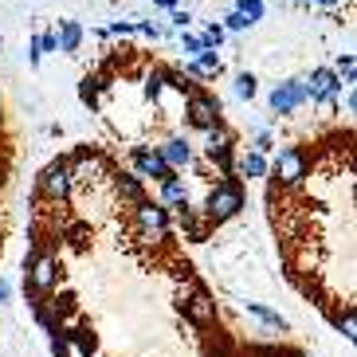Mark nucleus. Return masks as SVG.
<instances>
[{
	"label": "nucleus",
	"instance_id": "nucleus-30",
	"mask_svg": "<svg viewBox=\"0 0 357 357\" xmlns=\"http://www.w3.org/2000/svg\"><path fill=\"white\" fill-rule=\"evenodd\" d=\"M130 32H134V24H126V20L110 24V36H130Z\"/></svg>",
	"mask_w": 357,
	"mask_h": 357
},
{
	"label": "nucleus",
	"instance_id": "nucleus-11",
	"mask_svg": "<svg viewBox=\"0 0 357 357\" xmlns=\"http://www.w3.org/2000/svg\"><path fill=\"white\" fill-rule=\"evenodd\" d=\"M114 197L122 200V204H137V200H146L142 177H134V173H114Z\"/></svg>",
	"mask_w": 357,
	"mask_h": 357
},
{
	"label": "nucleus",
	"instance_id": "nucleus-20",
	"mask_svg": "<svg viewBox=\"0 0 357 357\" xmlns=\"http://www.w3.org/2000/svg\"><path fill=\"white\" fill-rule=\"evenodd\" d=\"M248 310H252L255 318H263L267 326H279V330H287V318H283V314H275V310H267L263 303H248Z\"/></svg>",
	"mask_w": 357,
	"mask_h": 357
},
{
	"label": "nucleus",
	"instance_id": "nucleus-28",
	"mask_svg": "<svg viewBox=\"0 0 357 357\" xmlns=\"http://www.w3.org/2000/svg\"><path fill=\"white\" fill-rule=\"evenodd\" d=\"M134 28H137L142 36H149V40H161V36H165V28H158L153 20H142V24H134Z\"/></svg>",
	"mask_w": 357,
	"mask_h": 357
},
{
	"label": "nucleus",
	"instance_id": "nucleus-25",
	"mask_svg": "<svg viewBox=\"0 0 357 357\" xmlns=\"http://www.w3.org/2000/svg\"><path fill=\"white\" fill-rule=\"evenodd\" d=\"M67 240H71L75 248H86V243H91V228H86V224H75V228L67 231Z\"/></svg>",
	"mask_w": 357,
	"mask_h": 357
},
{
	"label": "nucleus",
	"instance_id": "nucleus-3",
	"mask_svg": "<svg viewBox=\"0 0 357 357\" xmlns=\"http://www.w3.org/2000/svg\"><path fill=\"white\" fill-rule=\"evenodd\" d=\"M130 165L137 169V177H146V181H165L169 173H173L158 149H146V146H134V149H130Z\"/></svg>",
	"mask_w": 357,
	"mask_h": 357
},
{
	"label": "nucleus",
	"instance_id": "nucleus-14",
	"mask_svg": "<svg viewBox=\"0 0 357 357\" xmlns=\"http://www.w3.org/2000/svg\"><path fill=\"white\" fill-rule=\"evenodd\" d=\"M204 134H208V137H204V153H208V161H212V158H224V153H231V134L220 126V122H216V126H208Z\"/></svg>",
	"mask_w": 357,
	"mask_h": 357
},
{
	"label": "nucleus",
	"instance_id": "nucleus-2",
	"mask_svg": "<svg viewBox=\"0 0 357 357\" xmlns=\"http://www.w3.org/2000/svg\"><path fill=\"white\" fill-rule=\"evenodd\" d=\"M134 224L142 231V240H165L169 236V208L165 204H153V200H137L134 204Z\"/></svg>",
	"mask_w": 357,
	"mask_h": 357
},
{
	"label": "nucleus",
	"instance_id": "nucleus-10",
	"mask_svg": "<svg viewBox=\"0 0 357 357\" xmlns=\"http://www.w3.org/2000/svg\"><path fill=\"white\" fill-rule=\"evenodd\" d=\"M67 173H71V185H95L102 177V158L98 153H79L75 161H67Z\"/></svg>",
	"mask_w": 357,
	"mask_h": 357
},
{
	"label": "nucleus",
	"instance_id": "nucleus-4",
	"mask_svg": "<svg viewBox=\"0 0 357 357\" xmlns=\"http://www.w3.org/2000/svg\"><path fill=\"white\" fill-rule=\"evenodd\" d=\"M189 122L197 130H208L220 122V98L204 95V91H192L189 95Z\"/></svg>",
	"mask_w": 357,
	"mask_h": 357
},
{
	"label": "nucleus",
	"instance_id": "nucleus-32",
	"mask_svg": "<svg viewBox=\"0 0 357 357\" xmlns=\"http://www.w3.org/2000/svg\"><path fill=\"white\" fill-rule=\"evenodd\" d=\"M267 149H271V137L259 134V142H255V153H267Z\"/></svg>",
	"mask_w": 357,
	"mask_h": 357
},
{
	"label": "nucleus",
	"instance_id": "nucleus-21",
	"mask_svg": "<svg viewBox=\"0 0 357 357\" xmlns=\"http://www.w3.org/2000/svg\"><path fill=\"white\" fill-rule=\"evenodd\" d=\"M236 12L248 24H255V20H263V0H236Z\"/></svg>",
	"mask_w": 357,
	"mask_h": 357
},
{
	"label": "nucleus",
	"instance_id": "nucleus-13",
	"mask_svg": "<svg viewBox=\"0 0 357 357\" xmlns=\"http://www.w3.org/2000/svg\"><path fill=\"white\" fill-rule=\"evenodd\" d=\"M95 342L86 334H67V337H55V357H91Z\"/></svg>",
	"mask_w": 357,
	"mask_h": 357
},
{
	"label": "nucleus",
	"instance_id": "nucleus-17",
	"mask_svg": "<svg viewBox=\"0 0 357 357\" xmlns=\"http://www.w3.org/2000/svg\"><path fill=\"white\" fill-rule=\"evenodd\" d=\"M161 204H189V189H185V181L177 177V173H169L165 181H161Z\"/></svg>",
	"mask_w": 357,
	"mask_h": 357
},
{
	"label": "nucleus",
	"instance_id": "nucleus-26",
	"mask_svg": "<svg viewBox=\"0 0 357 357\" xmlns=\"http://www.w3.org/2000/svg\"><path fill=\"white\" fill-rule=\"evenodd\" d=\"M200 40H204V47H220V43H224V28H220V24H208V32L200 36Z\"/></svg>",
	"mask_w": 357,
	"mask_h": 357
},
{
	"label": "nucleus",
	"instance_id": "nucleus-7",
	"mask_svg": "<svg viewBox=\"0 0 357 357\" xmlns=\"http://www.w3.org/2000/svg\"><path fill=\"white\" fill-rule=\"evenodd\" d=\"M306 177V158L303 149H283L279 158H275V185H298Z\"/></svg>",
	"mask_w": 357,
	"mask_h": 357
},
{
	"label": "nucleus",
	"instance_id": "nucleus-24",
	"mask_svg": "<svg viewBox=\"0 0 357 357\" xmlns=\"http://www.w3.org/2000/svg\"><path fill=\"white\" fill-rule=\"evenodd\" d=\"M169 24H173V28H181V32H185V28H189V24H192V12H189V8H169Z\"/></svg>",
	"mask_w": 357,
	"mask_h": 357
},
{
	"label": "nucleus",
	"instance_id": "nucleus-23",
	"mask_svg": "<svg viewBox=\"0 0 357 357\" xmlns=\"http://www.w3.org/2000/svg\"><path fill=\"white\" fill-rule=\"evenodd\" d=\"M236 95H240V98H252V95H255V75H252V71H240V75H236Z\"/></svg>",
	"mask_w": 357,
	"mask_h": 357
},
{
	"label": "nucleus",
	"instance_id": "nucleus-12",
	"mask_svg": "<svg viewBox=\"0 0 357 357\" xmlns=\"http://www.w3.org/2000/svg\"><path fill=\"white\" fill-rule=\"evenodd\" d=\"M185 314H189L197 326H208L212 318H216V303H212V294L197 291V294L189 298V303H185Z\"/></svg>",
	"mask_w": 357,
	"mask_h": 357
},
{
	"label": "nucleus",
	"instance_id": "nucleus-31",
	"mask_svg": "<svg viewBox=\"0 0 357 357\" xmlns=\"http://www.w3.org/2000/svg\"><path fill=\"white\" fill-rule=\"evenodd\" d=\"M8 298H12V283L8 279H0V303H8Z\"/></svg>",
	"mask_w": 357,
	"mask_h": 357
},
{
	"label": "nucleus",
	"instance_id": "nucleus-33",
	"mask_svg": "<svg viewBox=\"0 0 357 357\" xmlns=\"http://www.w3.org/2000/svg\"><path fill=\"white\" fill-rule=\"evenodd\" d=\"M337 326H342V334L346 337H354V314H346V322H337Z\"/></svg>",
	"mask_w": 357,
	"mask_h": 357
},
{
	"label": "nucleus",
	"instance_id": "nucleus-6",
	"mask_svg": "<svg viewBox=\"0 0 357 357\" xmlns=\"http://www.w3.org/2000/svg\"><path fill=\"white\" fill-rule=\"evenodd\" d=\"M40 192L47 200H67L71 192V173H67V161H52V165L40 173Z\"/></svg>",
	"mask_w": 357,
	"mask_h": 357
},
{
	"label": "nucleus",
	"instance_id": "nucleus-34",
	"mask_svg": "<svg viewBox=\"0 0 357 357\" xmlns=\"http://www.w3.org/2000/svg\"><path fill=\"white\" fill-rule=\"evenodd\" d=\"M153 4H158V8H165V12H169V8H177V0H153Z\"/></svg>",
	"mask_w": 357,
	"mask_h": 357
},
{
	"label": "nucleus",
	"instance_id": "nucleus-8",
	"mask_svg": "<svg viewBox=\"0 0 357 357\" xmlns=\"http://www.w3.org/2000/svg\"><path fill=\"white\" fill-rule=\"evenodd\" d=\"M342 79H337V71H330V67H318V71H310V86H306V95H310V102H334V95L342 91Z\"/></svg>",
	"mask_w": 357,
	"mask_h": 357
},
{
	"label": "nucleus",
	"instance_id": "nucleus-35",
	"mask_svg": "<svg viewBox=\"0 0 357 357\" xmlns=\"http://www.w3.org/2000/svg\"><path fill=\"white\" fill-rule=\"evenodd\" d=\"M314 4H322V8H334L337 0H314Z\"/></svg>",
	"mask_w": 357,
	"mask_h": 357
},
{
	"label": "nucleus",
	"instance_id": "nucleus-27",
	"mask_svg": "<svg viewBox=\"0 0 357 357\" xmlns=\"http://www.w3.org/2000/svg\"><path fill=\"white\" fill-rule=\"evenodd\" d=\"M181 47H185V55H200V52H204V40L185 32V36H181Z\"/></svg>",
	"mask_w": 357,
	"mask_h": 357
},
{
	"label": "nucleus",
	"instance_id": "nucleus-22",
	"mask_svg": "<svg viewBox=\"0 0 357 357\" xmlns=\"http://www.w3.org/2000/svg\"><path fill=\"white\" fill-rule=\"evenodd\" d=\"M161 86H165V71L158 67V71L146 75V98H153V102H158V98H161Z\"/></svg>",
	"mask_w": 357,
	"mask_h": 357
},
{
	"label": "nucleus",
	"instance_id": "nucleus-29",
	"mask_svg": "<svg viewBox=\"0 0 357 357\" xmlns=\"http://www.w3.org/2000/svg\"><path fill=\"white\" fill-rule=\"evenodd\" d=\"M224 28H228V32H240V28H252V24L243 20L240 12H228V16H224Z\"/></svg>",
	"mask_w": 357,
	"mask_h": 357
},
{
	"label": "nucleus",
	"instance_id": "nucleus-5",
	"mask_svg": "<svg viewBox=\"0 0 357 357\" xmlns=\"http://www.w3.org/2000/svg\"><path fill=\"white\" fill-rule=\"evenodd\" d=\"M303 102H310L303 79H287V83H279L271 91V110L275 114H291L294 106H303Z\"/></svg>",
	"mask_w": 357,
	"mask_h": 357
},
{
	"label": "nucleus",
	"instance_id": "nucleus-9",
	"mask_svg": "<svg viewBox=\"0 0 357 357\" xmlns=\"http://www.w3.org/2000/svg\"><path fill=\"white\" fill-rule=\"evenodd\" d=\"M24 271H28V283H32V291H40V294L52 291L55 279H59V271H55V259H52V255H43V252H36L32 263H28Z\"/></svg>",
	"mask_w": 357,
	"mask_h": 357
},
{
	"label": "nucleus",
	"instance_id": "nucleus-16",
	"mask_svg": "<svg viewBox=\"0 0 357 357\" xmlns=\"http://www.w3.org/2000/svg\"><path fill=\"white\" fill-rule=\"evenodd\" d=\"M55 43H59V52H67V55L79 52V43H83V28H79V20H59V36H55Z\"/></svg>",
	"mask_w": 357,
	"mask_h": 357
},
{
	"label": "nucleus",
	"instance_id": "nucleus-18",
	"mask_svg": "<svg viewBox=\"0 0 357 357\" xmlns=\"http://www.w3.org/2000/svg\"><path fill=\"white\" fill-rule=\"evenodd\" d=\"M102 79L98 75H86L83 83H79V98H83V106H98V91H102Z\"/></svg>",
	"mask_w": 357,
	"mask_h": 357
},
{
	"label": "nucleus",
	"instance_id": "nucleus-1",
	"mask_svg": "<svg viewBox=\"0 0 357 357\" xmlns=\"http://www.w3.org/2000/svg\"><path fill=\"white\" fill-rule=\"evenodd\" d=\"M243 208V189H240V181L231 177H224L216 189L208 192V204H204V212H208V220H228V216H236V212Z\"/></svg>",
	"mask_w": 357,
	"mask_h": 357
},
{
	"label": "nucleus",
	"instance_id": "nucleus-15",
	"mask_svg": "<svg viewBox=\"0 0 357 357\" xmlns=\"http://www.w3.org/2000/svg\"><path fill=\"white\" fill-rule=\"evenodd\" d=\"M158 153L165 158V165H169V169L189 165V158H192V149H189V142H185V137H169V142L158 149Z\"/></svg>",
	"mask_w": 357,
	"mask_h": 357
},
{
	"label": "nucleus",
	"instance_id": "nucleus-19",
	"mask_svg": "<svg viewBox=\"0 0 357 357\" xmlns=\"http://www.w3.org/2000/svg\"><path fill=\"white\" fill-rule=\"evenodd\" d=\"M240 173L243 177H263V173H267V161H263V153H243L240 158Z\"/></svg>",
	"mask_w": 357,
	"mask_h": 357
}]
</instances>
